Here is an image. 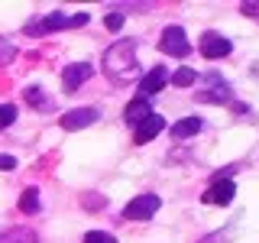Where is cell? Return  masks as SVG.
<instances>
[{
  "label": "cell",
  "instance_id": "cell-1",
  "mask_svg": "<svg viewBox=\"0 0 259 243\" xmlns=\"http://www.w3.org/2000/svg\"><path fill=\"white\" fill-rule=\"evenodd\" d=\"M101 71L113 85H130L140 71V59H136V39H117L113 46L104 49Z\"/></svg>",
  "mask_w": 259,
  "mask_h": 243
},
{
  "label": "cell",
  "instance_id": "cell-2",
  "mask_svg": "<svg viewBox=\"0 0 259 243\" xmlns=\"http://www.w3.org/2000/svg\"><path fill=\"white\" fill-rule=\"evenodd\" d=\"M159 208H162V198L152 194V191H146V194H136L133 201H126L123 217L126 221H149V217H156Z\"/></svg>",
  "mask_w": 259,
  "mask_h": 243
},
{
  "label": "cell",
  "instance_id": "cell-3",
  "mask_svg": "<svg viewBox=\"0 0 259 243\" xmlns=\"http://www.w3.org/2000/svg\"><path fill=\"white\" fill-rule=\"evenodd\" d=\"M204 81H207V88H201V91L194 94V97H198V104H230L233 101V91H230V85L224 81V75L210 71Z\"/></svg>",
  "mask_w": 259,
  "mask_h": 243
},
{
  "label": "cell",
  "instance_id": "cell-4",
  "mask_svg": "<svg viewBox=\"0 0 259 243\" xmlns=\"http://www.w3.org/2000/svg\"><path fill=\"white\" fill-rule=\"evenodd\" d=\"M159 49L165 55H172V59H185V55H191V43H188V36H185L182 26H165V29H162Z\"/></svg>",
  "mask_w": 259,
  "mask_h": 243
},
{
  "label": "cell",
  "instance_id": "cell-5",
  "mask_svg": "<svg viewBox=\"0 0 259 243\" xmlns=\"http://www.w3.org/2000/svg\"><path fill=\"white\" fill-rule=\"evenodd\" d=\"M71 26V16H65L62 10H52L46 16H36V20L26 23V32L29 36H49V32H59V29H68Z\"/></svg>",
  "mask_w": 259,
  "mask_h": 243
},
{
  "label": "cell",
  "instance_id": "cell-6",
  "mask_svg": "<svg viewBox=\"0 0 259 243\" xmlns=\"http://www.w3.org/2000/svg\"><path fill=\"white\" fill-rule=\"evenodd\" d=\"M233 194H237V185H233V178L217 175L214 182H210L207 188L201 191V201H204V205H230Z\"/></svg>",
  "mask_w": 259,
  "mask_h": 243
},
{
  "label": "cell",
  "instance_id": "cell-7",
  "mask_svg": "<svg viewBox=\"0 0 259 243\" xmlns=\"http://www.w3.org/2000/svg\"><path fill=\"white\" fill-rule=\"evenodd\" d=\"M233 52V43L217 29H204L201 32V55L204 59H224V55Z\"/></svg>",
  "mask_w": 259,
  "mask_h": 243
},
{
  "label": "cell",
  "instance_id": "cell-8",
  "mask_svg": "<svg viewBox=\"0 0 259 243\" xmlns=\"http://www.w3.org/2000/svg\"><path fill=\"white\" fill-rule=\"evenodd\" d=\"M91 75H94L91 62H71V65H65V71H62V88H65L68 94H75Z\"/></svg>",
  "mask_w": 259,
  "mask_h": 243
},
{
  "label": "cell",
  "instance_id": "cell-9",
  "mask_svg": "<svg viewBox=\"0 0 259 243\" xmlns=\"http://www.w3.org/2000/svg\"><path fill=\"white\" fill-rule=\"evenodd\" d=\"M101 120V110L97 107H75V110H68V113H62V130H84V127H91Z\"/></svg>",
  "mask_w": 259,
  "mask_h": 243
},
{
  "label": "cell",
  "instance_id": "cell-10",
  "mask_svg": "<svg viewBox=\"0 0 259 243\" xmlns=\"http://www.w3.org/2000/svg\"><path fill=\"white\" fill-rule=\"evenodd\" d=\"M165 85H168V71L162 68V65H156V68H149V71L143 75V81H140V97H146V101H149V97L159 94Z\"/></svg>",
  "mask_w": 259,
  "mask_h": 243
},
{
  "label": "cell",
  "instance_id": "cell-11",
  "mask_svg": "<svg viewBox=\"0 0 259 243\" xmlns=\"http://www.w3.org/2000/svg\"><path fill=\"white\" fill-rule=\"evenodd\" d=\"M162 130H165V120H162L159 113H152V117H146L143 124L133 130V140L140 143V146H146V143H152V140H156Z\"/></svg>",
  "mask_w": 259,
  "mask_h": 243
},
{
  "label": "cell",
  "instance_id": "cell-12",
  "mask_svg": "<svg viewBox=\"0 0 259 243\" xmlns=\"http://www.w3.org/2000/svg\"><path fill=\"white\" fill-rule=\"evenodd\" d=\"M146 117H152V104L146 101V97H133V101L126 104V110H123V120H126V124L136 130V127H140Z\"/></svg>",
  "mask_w": 259,
  "mask_h": 243
},
{
  "label": "cell",
  "instance_id": "cell-13",
  "mask_svg": "<svg viewBox=\"0 0 259 243\" xmlns=\"http://www.w3.org/2000/svg\"><path fill=\"white\" fill-rule=\"evenodd\" d=\"M204 130V120L201 117H185V120H178V124L172 127V136L175 140H191L194 133H201Z\"/></svg>",
  "mask_w": 259,
  "mask_h": 243
},
{
  "label": "cell",
  "instance_id": "cell-14",
  "mask_svg": "<svg viewBox=\"0 0 259 243\" xmlns=\"http://www.w3.org/2000/svg\"><path fill=\"white\" fill-rule=\"evenodd\" d=\"M23 97H26V104H32V107L42 110V113H46V110H52V97H49L42 88H36V85H29L26 91H23Z\"/></svg>",
  "mask_w": 259,
  "mask_h": 243
},
{
  "label": "cell",
  "instance_id": "cell-15",
  "mask_svg": "<svg viewBox=\"0 0 259 243\" xmlns=\"http://www.w3.org/2000/svg\"><path fill=\"white\" fill-rule=\"evenodd\" d=\"M0 243H39V237L29 227H13V230L0 233Z\"/></svg>",
  "mask_w": 259,
  "mask_h": 243
},
{
  "label": "cell",
  "instance_id": "cell-16",
  "mask_svg": "<svg viewBox=\"0 0 259 243\" xmlns=\"http://www.w3.org/2000/svg\"><path fill=\"white\" fill-rule=\"evenodd\" d=\"M20 211H23V214H39V211H42V201H39L36 188H26L20 194Z\"/></svg>",
  "mask_w": 259,
  "mask_h": 243
},
{
  "label": "cell",
  "instance_id": "cell-17",
  "mask_svg": "<svg viewBox=\"0 0 259 243\" xmlns=\"http://www.w3.org/2000/svg\"><path fill=\"white\" fill-rule=\"evenodd\" d=\"M168 78H172V85H175V88H191L194 81H198V71L188 68V65H182V68H178L175 75H168Z\"/></svg>",
  "mask_w": 259,
  "mask_h": 243
},
{
  "label": "cell",
  "instance_id": "cell-18",
  "mask_svg": "<svg viewBox=\"0 0 259 243\" xmlns=\"http://www.w3.org/2000/svg\"><path fill=\"white\" fill-rule=\"evenodd\" d=\"M16 55H20V52H16V46L10 43V39H4V36H0V65H10V62L16 59Z\"/></svg>",
  "mask_w": 259,
  "mask_h": 243
},
{
  "label": "cell",
  "instance_id": "cell-19",
  "mask_svg": "<svg viewBox=\"0 0 259 243\" xmlns=\"http://www.w3.org/2000/svg\"><path fill=\"white\" fill-rule=\"evenodd\" d=\"M81 243H117V237L107 230H91V233H84V240Z\"/></svg>",
  "mask_w": 259,
  "mask_h": 243
},
{
  "label": "cell",
  "instance_id": "cell-20",
  "mask_svg": "<svg viewBox=\"0 0 259 243\" xmlns=\"http://www.w3.org/2000/svg\"><path fill=\"white\" fill-rule=\"evenodd\" d=\"M13 120H16V107H13V104H0V130L10 127Z\"/></svg>",
  "mask_w": 259,
  "mask_h": 243
},
{
  "label": "cell",
  "instance_id": "cell-21",
  "mask_svg": "<svg viewBox=\"0 0 259 243\" xmlns=\"http://www.w3.org/2000/svg\"><path fill=\"white\" fill-rule=\"evenodd\" d=\"M104 26L113 29V32L123 29V13H107V16H104Z\"/></svg>",
  "mask_w": 259,
  "mask_h": 243
},
{
  "label": "cell",
  "instance_id": "cell-22",
  "mask_svg": "<svg viewBox=\"0 0 259 243\" xmlns=\"http://www.w3.org/2000/svg\"><path fill=\"white\" fill-rule=\"evenodd\" d=\"M240 13L256 20V16H259V0H243V4H240Z\"/></svg>",
  "mask_w": 259,
  "mask_h": 243
},
{
  "label": "cell",
  "instance_id": "cell-23",
  "mask_svg": "<svg viewBox=\"0 0 259 243\" xmlns=\"http://www.w3.org/2000/svg\"><path fill=\"white\" fill-rule=\"evenodd\" d=\"M81 201H84V208H104V205H107V198H104V194H84Z\"/></svg>",
  "mask_w": 259,
  "mask_h": 243
},
{
  "label": "cell",
  "instance_id": "cell-24",
  "mask_svg": "<svg viewBox=\"0 0 259 243\" xmlns=\"http://www.w3.org/2000/svg\"><path fill=\"white\" fill-rule=\"evenodd\" d=\"M0 169H7V172H10V169H16V159L4 152V156H0Z\"/></svg>",
  "mask_w": 259,
  "mask_h": 243
}]
</instances>
